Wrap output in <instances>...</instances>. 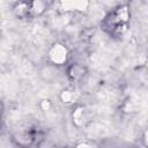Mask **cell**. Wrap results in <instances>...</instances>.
I'll return each mask as SVG.
<instances>
[{
  "instance_id": "cell-1",
  "label": "cell",
  "mask_w": 148,
  "mask_h": 148,
  "mask_svg": "<svg viewBox=\"0 0 148 148\" xmlns=\"http://www.w3.org/2000/svg\"><path fill=\"white\" fill-rule=\"evenodd\" d=\"M128 20H130L128 8L126 6H119L104 18L102 23V28L109 35L119 37L126 31Z\"/></svg>"
}]
</instances>
